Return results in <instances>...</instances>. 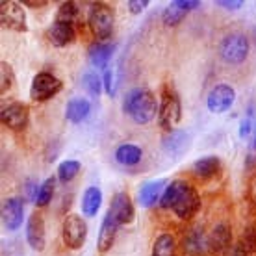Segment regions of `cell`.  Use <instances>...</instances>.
<instances>
[{
	"mask_svg": "<svg viewBox=\"0 0 256 256\" xmlns=\"http://www.w3.org/2000/svg\"><path fill=\"white\" fill-rule=\"evenodd\" d=\"M117 230H119V224L117 221L110 214H106L102 219V224L98 228V238H96V249L100 254H106L112 247H114V242H116Z\"/></svg>",
	"mask_w": 256,
	"mask_h": 256,
	"instance_id": "5bb4252c",
	"label": "cell"
},
{
	"mask_svg": "<svg viewBox=\"0 0 256 256\" xmlns=\"http://www.w3.org/2000/svg\"><path fill=\"white\" fill-rule=\"evenodd\" d=\"M221 169H223V164L218 156H204L193 164V174L200 180L216 178L221 173Z\"/></svg>",
	"mask_w": 256,
	"mask_h": 256,
	"instance_id": "44dd1931",
	"label": "cell"
},
{
	"mask_svg": "<svg viewBox=\"0 0 256 256\" xmlns=\"http://www.w3.org/2000/svg\"><path fill=\"white\" fill-rule=\"evenodd\" d=\"M254 148H256V124H254Z\"/></svg>",
	"mask_w": 256,
	"mask_h": 256,
	"instance_id": "60d3db41",
	"label": "cell"
},
{
	"mask_svg": "<svg viewBox=\"0 0 256 256\" xmlns=\"http://www.w3.org/2000/svg\"><path fill=\"white\" fill-rule=\"evenodd\" d=\"M114 52H116V43H112V41H96V43H93L90 46L88 56H90V62L95 69L104 70L108 69V64L112 56H114Z\"/></svg>",
	"mask_w": 256,
	"mask_h": 256,
	"instance_id": "2e32d148",
	"label": "cell"
},
{
	"mask_svg": "<svg viewBox=\"0 0 256 256\" xmlns=\"http://www.w3.org/2000/svg\"><path fill=\"white\" fill-rule=\"evenodd\" d=\"M80 167H82V164L78 160H65L58 166V174L56 176H58L62 184H67V182L76 178V174L80 173Z\"/></svg>",
	"mask_w": 256,
	"mask_h": 256,
	"instance_id": "484cf974",
	"label": "cell"
},
{
	"mask_svg": "<svg viewBox=\"0 0 256 256\" xmlns=\"http://www.w3.org/2000/svg\"><path fill=\"white\" fill-rule=\"evenodd\" d=\"M78 10L76 2H64V4H60L58 12H56V20L60 22H69V24H74V20L78 19Z\"/></svg>",
	"mask_w": 256,
	"mask_h": 256,
	"instance_id": "83f0119b",
	"label": "cell"
},
{
	"mask_svg": "<svg viewBox=\"0 0 256 256\" xmlns=\"http://www.w3.org/2000/svg\"><path fill=\"white\" fill-rule=\"evenodd\" d=\"M54 192H56V176H48V178L39 186L38 198H36V206L38 208H43L52 200L54 197Z\"/></svg>",
	"mask_w": 256,
	"mask_h": 256,
	"instance_id": "4316f807",
	"label": "cell"
},
{
	"mask_svg": "<svg viewBox=\"0 0 256 256\" xmlns=\"http://www.w3.org/2000/svg\"><path fill=\"white\" fill-rule=\"evenodd\" d=\"M0 121H2L4 126H8L13 132H22L28 126V121H30V110H28V106L24 102L10 100V102L2 104Z\"/></svg>",
	"mask_w": 256,
	"mask_h": 256,
	"instance_id": "ba28073f",
	"label": "cell"
},
{
	"mask_svg": "<svg viewBox=\"0 0 256 256\" xmlns=\"http://www.w3.org/2000/svg\"><path fill=\"white\" fill-rule=\"evenodd\" d=\"M116 72H114V69L112 67H108V69L102 70V86H104V91L108 93L110 96L116 95L117 91V82H116Z\"/></svg>",
	"mask_w": 256,
	"mask_h": 256,
	"instance_id": "1f68e13d",
	"label": "cell"
},
{
	"mask_svg": "<svg viewBox=\"0 0 256 256\" xmlns=\"http://www.w3.org/2000/svg\"><path fill=\"white\" fill-rule=\"evenodd\" d=\"M88 20H90V28L96 41H110L114 34V26H116V15L108 4L95 2L90 10Z\"/></svg>",
	"mask_w": 256,
	"mask_h": 256,
	"instance_id": "3957f363",
	"label": "cell"
},
{
	"mask_svg": "<svg viewBox=\"0 0 256 256\" xmlns=\"http://www.w3.org/2000/svg\"><path fill=\"white\" fill-rule=\"evenodd\" d=\"M50 43L54 46H67L69 43H72L76 39V28L74 24H69V22H60V20H54L46 32Z\"/></svg>",
	"mask_w": 256,
	"mask_h": 256,
	"instance_id": "ac0fdd59",
	"label": "cell"
},
{
	"mask_svg": "<svg viewBox=\"0 0 256 256\" xmlns=\"http://www.w3.org/2000/svg\"><path fill=\"white\" fill-rule=\"evenodd\" d=\"M184 250L188 256H204L208 250V236L200 226H195L184 238Z\"/></svg>",
	"mask_w": 256,
	"mask_h": 256,
	"instance_id": "d6986e66",
	"label": "cell"
},
{
	"mask_svg": "<svg viewBox=\"0 0 256 256\" xmlns=\"http://www.w3.org/2000/svg\"><path fill=\"white\" fill-rule=\"evenodd\" d=\"M176 252V240L173 234L169 232H162L160 236L156 238V242L152 245V254L150 256H174Z\"/></svg>",
	"mask_w": 256,
	"mask_h": 256,
	"instance_id": "d4e9b609",
	"label": "cell"
},
{
	"mask_svg": "<svg viewBox=\"0 0 256 256\" xmlns=\"http://www.w3.org/2000/svg\"><path fill=\"white\" fill-rule=\"evenodd\" d=\"M234 100H236V90L230 84H218L206 96V108L212 114H226L234 106Z\"/></svg>",
	"mask_w": 256,
	"mask_h": 256,
	"instance_id": "9c48e42d",
	"label": "cell"
},
{
	"mask_svg": "<svg viewBox=\"0 0 256 256\" xmlns=\"http://www.w3.org/2000/svg\"><path fill=\"white\" fill-rule=\"evenodd\" d=\"M26 240L28 245L34 250H45L46 247V228H45V219L41 212H34L32 216L26 221Z\"/></svg>",
	"mask_w": 256,
	"mask_h": 256,
	"instance_id": "7c38bea8",
	"label": "cell"
},
{
	"mask_svg": "<svg viewBox=\"0 0 256 256\" xmlns=\"http://www.w3.org/2000/svg\"><path fill=\"white\" fill-rule=\"evenodd\" d=\"M216 4L221 6V8H224V10L236 12V10H242V8H244V0H218Z\"/></svg>",
	"mask_w": 256,
	"mask_h": 256,
	"instance_id": "8d00e7d4",
	"label": "cell"
},
{
	"mask_svg": "<svg viewBox=\"0 0 256 256\" xmlns=\"http://www.w3.org/2000/svg\"><path fill=\"white\" fill-rule=\"evenodd\" d=\"M102 206V192L100 188L90 186L82 195V214L86 218H95Z\"/></svg>",
	"mask_w": 256,
	"mask_h": 256,
	"instance_id": "cb8c5ba5",
	"label": "cell"
},
{
	"mask_svg": "<svg viewBox=\"0 0 256 256\" xmlns=\"http://www.w3.org/2000/svg\"><path fill=\"white\" fill-rule=\"evenodd\" d=\"M24 221V202L20 197H8L2 202V224L6 230H17Z\"/></svg>",
	"mask_w": 256,
	"mask_h": 256,
	"instance_id": "4fadbf2b",
	"label": "cell"
},
{
	"mask_svg": "<svg viewBox=\"0 0 256 256\" xmlns=\"http://www.w3.org/2000/svg\"><path fill=\"white\" fill-rule=\"evenodd\" d=\"M158 119H160V126L164 130H174V126L182 119V102H180L178 95L171 90H166L162 95V102L158 108Z\"/></svg>",
	"mask_w": 256,
	"mask_h": 256,
	"instance_id": "8992f818",
	"label": "cell"
},
{
	"mask_svg": "<svg viewBox=\"0 0 256 256\" xmlns=\"http://www.w3.org/2000/svg\"><path fill=\"white\" fill-rule=\"evenodd\" d=\"M173 4L178 8V10H182L184 13L192 12V10H197V8L200 6L198 0H173Z\"/></svg>",
	"mask_w": 256,
	"mask_h": 256,
	"instance_id": "836d02e7",
	"label": "cell"
},
{
	"mask_svg": "<svg viewBox=\"0 0 256 256\" xmlns=\"http://www.w3.org/2000/svg\"><path fill=\"white\" fill-rule=\"evenodd\" d=\"M20 4H26V6H30V8H39V6H45L46 2L45 0H22Z\"/></svg>",
	"mask_w": 256,
	"mask_h": 256,
	"instance_id": "ab89813d",
	"label": "cell"
},
{
	"mask_svg": "<svg viewBox=\"0 0 256 256\" xmlns=\"http://www.w3.org/2000/svg\"><path fill=\"white\" fill-rule=\"evenodd\" d=\"M232 245V228L228 223L216 224L208 234V250L210 252H223Z\"/></svg>",
	"mask_w": 256,
	"mask_h": 256,
	"instance_id": "9a60e30c",
	"label": "cell"
},
{
	"mask_svg": "<svg viewBox=\"0 0 256 256\" xmlns=\"http://www.w3.org/2000/svg\"><path fill=\"white\" fill-rule=\"evenodd\" d=\"M162 147L166 152L173 154V156H180L190 147V134L184 130H169L166 138L162 140Z\"/></svg>",
	"mask_w": 256,
	"mask_h": 256,
	"instance_id": "ffe728a7",
	"label": "cell"
},
{
	"mask_svg": "<svg viewBox=\"0 0 256 256\" xmlns=\"http://www.w3.org/2000/svg\"><path fill=\"white\" fill-rule=\"evenodd\" d=\"M62 238L64 244L72 250L82 249L86 240H88V224L84 221L82 216L78 214H70L64 219L62 224Z\"/></svg>",
	"mask_w": 256,
	"mask_h": 256,
	"instance_id": "52a82bcc",
	"label": "cell"
},
{
	"mask_svg": "<svg viewBox=\"0 0 256 256\" xmlns=\"http://www.w3.org/2000/svg\"><path fill=\"white\" fill-rule=\"evenodd\" d=\"M126 4L132 15H140V13L148 6V0H128Z\"/></svg>",
	"mask_w": 256,
	"mask_h": 256,
	"instance_id": "e575fe53",
	"label": "cell"
},
{
	"mask_svg": "<svg viewBox=\"0 0 256 256\" xmlns=\"http://www.w3.org/2000/svg\"><path fill=\"white\" fill-rule=\"evenodd\" d=\"M250 50V43L245 34L232 32L226 34L221 43H219V56L223 62L230 65H240L244 64Z\"/></svg>",
	"mask_w": 256,
	"mask_h": 256,
	"instance_id": "7a4b0ae2",
	"label": "cell"
},
{
	"mask_svg": "<svg viewBox=\"0 0 256 256\" xmlns=\"http://www.w3.org/2000/svg\"><path fill=\"white\" fill-rule=\"evenodd\" d=\"M24 192H26V198L28 200H32V202H36V198H38V193H39V188L36 186V182H26L24 186Z\"/></svg>",
	"mask_w": 256,
	"mask_h": 256,
	"instance_id": "f35d334b",
	"label": "cell"
},
{
	"mask_svg": "<svg viewBox=\"0 0 256 256\" xmlns=\"http://www.w3.org/2000/svg\"><path fill=\"white\" fill-rule=\"evenodd\" d=\"M254 198H256V197H254Z\"/></svg>",
	"mask_w": 256,
	"mask_h": 256,
	"instance_id": "b9f144b4",
	"label": "cell"
},
{
	"mask_svg": "<svg viewBox=\"0 0 256 256\" xmlns=\"http://www.w3.org/2000/svg\"><path fill=\"white\" fill-rule=\"evenodd\" d=\"M108 214L116 219L119 226L132 223L136 218V206H134V202H132L130 195H128L126 192L116 193L114 198H112V202H110Z\"/></svg>",
	"mask_w": 256,
	"mask_h": 256,
	"instance_id": "8fae6325",
	"label": "cell"
},
{
	"mask_svg": "<svg viewBox=\"0 0 256 256\" xmlns=\"http://www.w3.org/2000/svg\"><path fill=\"white\" fill-rule=\"evenodd\" d=\"M91 114V102L84 96H72L65 106V117L70 122H82Z\"/></svg>",
	"mask_w": 256,
	"mask_h": 256,
	"instance_id": "7402d4cb",
	"label": "cell"
},
{
	"mask_svg": "<svg viewBox=\"0 0 256 256\" xmlns=\"http://www.w3.org/2000/svg\"><path fill=\"white\" fill-rule=\"evenodd\" d=\"M143 158V150L140 145L134 143H122L116 148V162L122 167H134L138 166Z\"/></svg>",
	"mask_w": 256,
	"mask_h": 256,
	"instance_id": "603a6c76",
	"label": "cell"
},
{
	"mask_svg": "<svg viewBox=\"0 0 256 256\" xmlns=\"http://www.w3.org/2000/svg\"><path fill=\"white\" fill-rule=\"evenodd\" d=\"M166 186H167L166 180H150V182H145L141 186L140 193H138V202H140V206H143V208H152V206L158 204Z\"/></svg>",
	"mask_w": 256,
	"mask_h": 256,
	"instance_id": "e0dca14e",
	"label": "cell"
},
{
	"mask_svg": "<svg viewBox=\"0 0 256 256\" xmlns=\"http://www.w3.org/2000/svg\"><path fill=\"white\" fill-rule=\"evenodd\" d=\"M250 132H254V124H252V121L247 117V119H244L242 124H240V138H242V140H247L250 136Z\"/></svg>",
	"mask_w": 256,
	"mask_h": 256,
	"instance_id": "74e56055",
	"label": "cell"
},
{
	"mask_svg": "<svg viewBox=\"0 0 256 256\" xmlns=\"http://www.w3.org/2000/svg\"><path fill=\"white\" fill-rule=\"evenodd\" d=\"M171 210L174 212V216L182 221H190L197 216V212L200 210V195H198L197 188L186 182L182 184V190H180L178 197L174 200V204Z\"/></svg>",
	"mask_w": 256,
	"mask_h": 256,
	"instance_id": "5b68a950",
	"label": "cell"
},
{
	"mask_svg": "<svg viewBox=\"0 0 256 256\" xmlns=\"http://www.w3.org/2000/svg\"><path fill=\"white\" fill-rule=\"evenodd\" d=\"M0 24L6 30H12V32H26L28 30V24H26V13L24 8L20 6V2H2L0 6Z\"/></svg>",
	"mask_w": 256,
	"mask_h": 256,
	"instance_id": "30bf717a",
	"label": "cell"
},
{
	"mask_svg": "<svg viewBox=\"0 0 256 256\" xmlns=\"http://www.w3.org/2000/svg\"><path fill=\"white\" fill-rule=\"evenodd\" d=\"M158 102L156 96L145 88H138V90L128 91L124 98H122V112L126 114L136 124H148L152 119L158 116Z\"/></svg>",
	"mask_w": 256,
	"mask_h": 256,
	"instance_id": "6da1fadb",
	"label": "cell"
},
{
	"mask_svg": "<svg viewBox=\"0 0 256 256\" xmlns=\"http://www.w3.org/2000/svg\"><path fill=\"white\" fill-rule=\"evenodd\" d=\"M184 17H186V13L182 12V10H178L173 2L164 10V15H162V19H164V24L166 26H178L180 22L184 20Z\"/></svg>",
	"mask_w": 256,
	"mask_h": 256,
	"instance_id": "f546056e",
	"label": "cell"
},
{
	"mask_svg": "<svg viewBox=\"0 0 256 256\" xmlns=\"http://www.w3.org/2000/svg\"><path fill=\"white\" fill-rule=\"evenodd\" d=\"M82 84H84V90L88 91L91 96H98L104 88L102 78H98V74H95V72H86L82 78Z\"/></svg>",
	"mask_w": 256,
	"mask_h": 256,
	"instance_id": "f1b7e54d",
	"label": "cell"
},
{
	"mask_svg": "<svg viewBox=\"0 0 256 256\" xmlns=\"http://www.w3.org/2000/svg\"><path fill=\"white\" fill-rule=\"evenodd\" d=\"M240 244L244 245L247 252H252L256 249V230L254 226H247L244 230V236H242V242Z\"/></svg>",
	"mask_w": 256,
	"mask_h": 256,
	"instance_id": "d6a6232c",
	"label": "cell"
},
{
	"mask_svg": "<svg viewBox=\"0 0 256 256\" xmlns=\"http://www.w3.org/2000/svg\"><path fill=\"white\" fill-rule=\"evenodd\" d=\"M13 78H15V74H13L12 65L8 64V62H2L0 64V93H6L12 88Z\"/></svg>",
	"mask_w": 256,
	"mask_h": 256,
	"instance_id": "4dcf8cb0",
	"label": "cell"
},
{
	"mask_svg": "<svg viewBox=\"0 0 256 256\" xmlns=\"http://www.w3.org/2000/svg\"><path fill=\"white\" fill-rule=\"evenodd\" d=\"M221 254L223 256H247L249 252H247V249H245L242 244H234V245H230L226 250H223Z\"/></svg>",
	"mask_w": 256,
	"mask_h": 256,
	"instance_id": "d590c367",
	"label": "cell"
},
{
	"mask_svg": "<svg viewBox=\"0 0 256 256\" xmlns=\"http://www.w3.org/2000/svg\"><path fill=\"white\" fill-rule=\"evenodd\" d=\"M64 90V82L58 76H54L48 70L38 72L30 86V96L34 102H46L58 95Z\"/></svg>",
	"mask_w": 256,
	"mask_h": 256,
	"instance_id": "277c9868",
	"label": "cell"
}]
</instances>
